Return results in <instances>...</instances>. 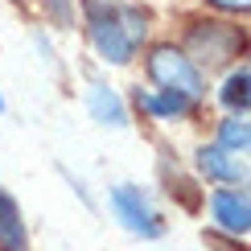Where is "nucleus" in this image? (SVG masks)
Instances as JSON below:
<instances>
[{
    "instance_id": "obj_13",
    "label": "nucleus",
    "mask_w": 251,
    "mask_h": 251,
    "mask_svg": "<svg viewBox=\"0 0 251 251\" xmlns=\"http://www.w3.org/2000/svg\"><path fill=\"white\" fill-rule=\"evenodd\" d=\"M0 111H4V99H0Z\"/></svg>"
},
{
    "instance_id": "obj_2",
    "label": "nucleus",
    "mask_w": 251,
    "mask_h": 251,
    "mask_svg": "<svg viewBox=\"0 0 251 251\" xmlns=\"http://www.w3.org/2000/svg\"><path fill=\"white\" fill-rule=\"evenodd\" d=\"M82 13H87V33H91V46L99 50V58L111 66H128L132 41L120 25V8L111 0H82Z\"/></svg>"
},
{
    "instance_id": "obj_6",
    "label": "nucleus",
    "mask_w": 251,
    "mask_h": 251,
    "mask_svg": "<svg viewBox=\"0 0 251 251\" xmlns=\"http://www.w3.org/2000/svg\"><path fill=\"white\" fill-rule=\"evenodd\" d=\"M194 165H198V173L202 177H210V181H226V185H243V161H239L235 152H226V149H218V144H202L194 156Z\"/></svg>"
},
{
    "instance_id": "obj_11",
    "label": "nucleus",
    "mask_w": 251,
    "mask_h": 251,
    "mask_svg": "<svg viewBox=\"0 0 251 251\" xmlns=\"http://www.w3.org/2000/svg\"><path fill=\"white\" fill-rule=\"evenodd\" d=\"M46 8L54 13V21H58V25H75V17L66 13V0H46Z\"/></svg>"
},
{
    "instance_id": "obj_5",
    "label": "nucleus",
    "mask_w": 251,
    "mask_h": 251,
    "mask_svg": "<svg viewBox=\"0 0 251 251\" xmlns=\"http://www.w3.org/2000/svg\"><path fill=\"white\" fill-rule=\"evenodd\" d=\"M210 214L226 235H247L251 226V206L243 190H214L210 194Z\"/></svg>"
},
{
    "instance_id": "obj_9",
    "label": "nucleus",
    "mask_w": 251,
    "mask_h": 251,
    "mask_svg": "<svg viewBox=\"0 0 251 251\" xmlns=\"http://www.w3.org/2000/svg\"><path fill=\"white\" fill-rule=\"evenodd\" d=\"M247 144H251V132H247V120H243V116L218 124V149H226V152H247Z\"/></svg>"
},
{
    "instance_id": "obj_10",
    "label": "nucleus",
    "mask_w": 251,
    "mask_h": 251,
    "mask_svg": "<svg viewBox=\"0 0 251 251\" xmlns=\"http://www.w3.org/2000/svg\"><path fill=\"white\" fill-rule=\"evenodd\" d=\"M247 82H251L247 66L231 70V78L223 82V103H226V107H231V111H239V116H243V111H247Z\"/></svg>"
},
{
    "instance_id": "obj_1",
    "label": "nucleus",
    "mask_w": 251,
    "mask_h": 251,
    "mask_svg": "<svg viewBox=\"0 0 251 251\" xmlns=\"http://www.w3.org/2000/svg\"><path fill=\"white\" fill-rule=\"evenodd\" d=\"M144 66H149V78L161 91H173V95H181V99H190V103H198V99L206 95L202 70H198L194 62L185 58V50H177V46H152Z\"/></svg>"
},
{
    "instance_id": "obj_8",
    "label": "nucleus",
    "mask_w": 251,
    "mask_h": 251,
    "mask_svg": "<svg viewBox=\"0 0 251 251\" xmlns=\"http://www.w3.org/2000/svg\"><path fill=\"white\" fill-rule=\"evenodd\" d=\"M136 103H140V107H149L152 116H185V111L194 107L190 99L173 95V91H156V95H140V91H136Z\"/></svg>"
},
{
    "instance_id": "obj_12",
    "label": "nucleus",
    "mask_w": 251,
    "mask_h": 251,
    "mask_svg": "<svg viewBox=\"0 0 251 251\" xmlns=\"http://www.w3.org/2000/svg\"><path fill=\"white\" fill-rule=\"evenodd\" d=\"M206 4L223 8V13H247V4H251V0H206Z\"/></svg>"
},
{
    "instance_id": "obj_7",
    "label": "nucleus",
    "mask_w": 251,
    "mask_h": 251,
    "mask_svg": "<svg viewBox=\"0 0 251 251\" xmlns=\"http://www.w3.org/2000/svg\"><path fill=\"white\" fill-rule=\"evenodd\" d=\"M87 107H91V116H95V124L128 128V111H124L120 95L107 87V82H91V91H87Z\"/></svg>"
},
{
    "instance_id": "obj_3",
    "label": "nucleus",
    "mask_w": 251,
    "mask_h": 251,
    "mask_svg": "<svg viewBox=\"0 0 251 251\" xmlns=\"http://www.w3.org/2000/svg\"><path fill=\"white\" fill-rule=\"evenodd\" d=\"M111 210H116V218L128 226L132 235H140V239H156V235H165L161 214L152 210L149 194L136 190V185H116V190H111Z\"/></svg>"
},
{
    "instance_id": "obj_4",
    "label": "nucleus",
    "mask_w": 251,
    "mask_h": 251,
    "mask_svg": "<svg viewBox=\"0 0 251 251\" xmlns=\"http://www.w3.org/2000/svg\"><path fill=\"white\" fill-rule=\"evenodd\" d=\"M185 46H190V54L185 58H198L206 62V66H218V62L235 58V50L243 46V37L235 33L231 25H218V21H198V25L190 29V37H185Z\"/></svg>"
}]
</instances>
